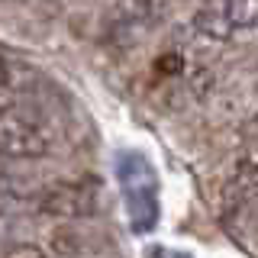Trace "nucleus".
I'll return each mask as SVG.
<instances>
[{"instance_id":"nucleus-6","label":"nucleus","mask_w":258,"mask_h":258,"mask_svg":"<svg viewBox=\"0 0 258 258\" xmlns=\"http://www.w3.org/2000/svg\"><path fill=\"white\" fill-rule=\"evenodd\" d=\"M52 245L58 255H78V252H87L84 248V239H81V232L75 226H61L58 232L52 236Z\"/></svg>"},{"instance_id":"nucleus-2","label":"nucleus","mask_w":258,"mask_h":258,"mask_svg":"<svg viewBox=\"0 0 258 258\" xmlns=\"http://www.w3.org/2000/svg\"><path fill=\"white\" fill-rule=\"evenodd\" d=\"M100 207L97 200V184L91 181H64V184H52L36 194V210L42 216L52 220L71 223V220H91Z\"/></svg>"},{"instance_id":"nucleus-4","label":"nucleus","mask_w":258,"mask_h":258,"mask_svg":"<svg viewBox=\"0 0 258 258\" xmlns=\"http://www.w3.org/2000/svg\"><path fill=\"white\" fill-rule=\"evenodd\" d=\"M194 29L200 32L210 42H226V39L236 32L226 10V0H204V4L194 10Z\"/></svg>"},{"instance_id":"nucleus-1","label":"nucleus","mask_w":258,"mask_h":258,"mask_svg":"<svg viewBox=\"0 0 258 258\" xmlns=\"http://www.w3.org/2000/svg\"><path fill=\"white\" fill-rule=\"evenodd\" d=\"M55 149L52 129L32 110L20 103L0 107V155L7 158H42Z\"/></svg>"},{"instance_id":"nucleus-8","label":"nucleus","mask_w":258,"mask_h":258,"mask_svg":"<svg viewBox=\"0 0 258 258\" xmlns=\"http://www.w3.org/2000/svg\"><path fill=\"white\" fill-rule=\"evenodd\" d=\"M13 84V61H10V55L0 48V87H10Z\"/></svg>"},{"instance_id":"nucleus-3","label":"nucleus","mask_w":258,"mask_h":258,"mask_svg":"<svg viewBox=\"0 0 258 258\" xmlns=\"http://www.w3.org/2000/svg\"><path fill=\"white\" fill-rule=\"evenodd\" d=\"M161 4L165 0H116V7H113V32L119 39H126V42L139 39L161 13Z\"/></svg>"},{"instance_id":"nucleus-9","label":"nucleus","mask_w":258,"mask_h":258,"mask_svg":"<svg viewBox=\"0 0 258 258\" xmlns=\"http://www.w3.org/2000/svg\"><path fill=\"white\" fill-rule=\"evenodd\" d=\"M248 133H252V136H258V113H255V119H252V126H248Z\"/></svg>"},{"instance_id":"nucleus-5","label":"nucleus","mask_w":258,"mask_h":258,"mask_svg":"<svg viewBox=\"0 0 258 258\" xmlns=\"http://www.w3.org/2000/svg\"><path fill=\"white\" fill-rule=\"evenodd\" d=\"M226 10L236 29H258V0H226Z\"/></svg>"},{"instance_id":"nucleus-7","label":"nucleus","mask_w":258,"mask_h":258,"mask_svg":"<svg viewBox=\"0 0 258 258\" xmlns=\"http://www.w3.org/2000/svg\"><path fill=\"white\" fill-rule=\"evenodd\" d=\"M4 258H45V252L39 245H16L10 252H4Z\"/></svg>"}]
</instances>
